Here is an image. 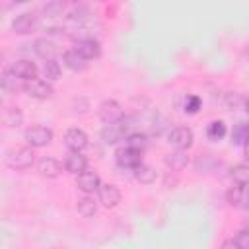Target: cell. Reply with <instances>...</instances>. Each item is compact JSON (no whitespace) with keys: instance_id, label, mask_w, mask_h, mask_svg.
<instances>
[{"instance_id":"6da1fadb","label":"cell","mask_w":249,"mask_h":249,"mask_svg":"<svg viewBox=\"0 0 249 249\" xmlns=\"http://www.w3.org/2000/svg\"><path fill=\"white\" fill-rule=\"evenodd\" d=\"M35 154H33V146H23V148H16L6 156V165L12 169H27L33 165Z\"/></svg>"},{"instance_id":"7a4b0ae2","label":"cell","mask_w":249,"mask_h":249,"mask_svg":"<svg viewBox=\"0 0 249 249\" xmlns=\"http://www.w3.org/2000/svg\"><path fill=\"white\" fill-rule=\"evenodd\" d=\"M25 140L33 148H43V146H47L53 140V130L47 128V126L35 124V126H31V128L25 130Z\"/></svg>"},{"instance_id":"3957f363","label":"cell","mask_w":249,"mask_h":249,"mask_svg":"<svg viewBox=\"0 0 249 249\" xmlns=\"http://www.w3.org/2000/svg\"><path fill=\"white\" fill-rule=\"evenodd\" d=\"M115 160H117V165L123 167V169H134L136 165L142 163V152L134 150V148H119L115 152Z\"/></svg>"},{"instance_id":"277c9868","label":"cell","mask_w":249,"mask_h":249,"mask_svg":"<svg viewBox=\"0 0 249 249\" xmlns=\"http://www.w3.org/2000/svg\"><path fill=\"white\" fill-rule=\"evenodd\" d=\"M167 142L179 150H187L193 144V130L187 126H175L167 132Z\"/></svg>"},{"instance_id":"5b68a950","label":"cell","mask_w":249,"mask_h":249,"mask_svg":"<svg viewBox=\"0 0 249 249\" xmlns=\"http://www.w3.org/2000/svg\"><path fill=\"white\" fill-rule=\"evenodd\" d=\"M99 119L105 124L119 123V121H123V107L115 99H107V101H103L99 105Z\"/></svg>"},{"instance_id":"8992f818","label":"cell","mask_w":249,"mask_h":249,"mask_svg":"<svg viewBox=\"0 0 249 249\" xmlns=\"http://www.w3.org/2000/svg\"><path fill=\"white\" fill-rule=\"evenodd\" d=\"M37 23H39L37 14H33V12H23V14H19V16L12 21V29H14L16 33H19V35H25V33L35 31V29H37Z\"/></svg>"},{"instance_id":"52a82bcc","label":"cell","mask_w":249,"mask_h":249,"mask_svg":"<svg viewBox=\"0 0 249 249\" xmlns=\"http://www.w3.org/2000/svg\"><path fill=\"white\" fill-rule=\"evenodd\" d=\"M64 144L70 152H82L88 146V134L82 128H68L64 134Z\"/></svg>"},{"instance_id":"ba28073f","label":"cell","mask_w":249,"mask_h":249,"mask_svg":"<svg viewBox=\"0 0 249 249\" xmlns=\"http://www.w3.org/2000/svg\"><path fill=\"white\" fill-rule=\"evenodd\" d=\"M23 89H25L27 95H31L35 99H47V97L53 95V86L47 84V82H43V80H35V78L29 80V82H25L23 84Z\"/></svg>"},{"instance_id":"9c48e42d","label":"cell","mask_w":249,"mask_h":249,"mask_svg":"<svg viewBox=\"0 0 249 249\" xmlns=\"http://www.w3.org/2000/svg\"><path fill=\"white\" fill-rule=\"evenodd\" d=\"M76 185H78V189H80L82 193L89 195V193L99 191L101 179H99V175H97L95 171H82V173L78 175V179H76Z\"/></svg>"},{"instance_id":"30bf717a","label":"cell","mask_w":249,"mask_h":249,"mask_svg":"<svg viewBox=\"0 0 249 249\" xmlns=\"http://www.w3.org/2000/svg\"><path fill=\"white\" fill-rule=\"evenodd\" d=\"M10 70L16 74V78H19L21 82H29V80H33L35 76H37V66H35V62H31V60H18V62H14L12 66H10Z\"/></svg>"},{"instance_id":"8fae6325","label":"cell","mask_w":249,"mask_h":249,"mask_svg":"<svg viewBox=\"0 0 249 249\" xmlns=\"http://www.w3.org/2000/svg\"><path fill=\"white\" fill-rule=\"evenodd\" d=\"M99 202L105 206V208H115L119 202H121V191L115 187V185H101L99 187Z\"/></svg>"},{"instance_id":"7c38bea8","label":"cell","mask_w":249,"mask_h":249,"mask_svg":"<svg viewBox=\"0 0 249 249\" xmlns=\"http://www.w3.org/2000/svg\"><path fill=\"white\" fill-rule=\"evenodd\" d=\"M74 49H76L84 58H88V60L97 58V56L101 54V47H99V43H97L95 39H80Z\"/></svg>"},{"instance_id":"4fadbf2b","label":"cell","mask_w":249,"mask_h":249,"mask_svg":"<svg viewBox=\"0 0 249 249\" xmlns=\"http://www.w3.org/2000/svg\"><path fill=\"white\" fill-rule=\"evenodd\" d=\"M37 169H39V173H41L43 177L54 179V177H58V175H60L62 165H60V161H58V160H54V158H41V160H39V163H37Z\"/></svg>"},{"instance_id":"5bb4252c","label":"cell","mask_w":249,"mask_h":249,"mask_svg":"<svg viewBox=\"0 0 249 249\" xmlns=\"http://www.w3.org/2000/svg\"><path fill=\"white\" fill-rule=\"evenodd\" d=\"M62 60H64V66L66 68H70V70H74V72H82V70H86V66H88V58H84L76 49H70V51H66L64 54H62Z\"/></svg>"},{"instance_id":"9a60e30c","label":"cell","mask_w":249,"mask_h":249,"mask_svg":"<svg viewBox=\"0 0 249 249\" xmlns=\"http://www.w3.org/2000/svg\"><path fill=\"white\" fill-rule=\"evenodd\" d=\"M123 136H124L123 121H119V123H111V124H105V128L101 130V138H103L107 144H117L119 140H123Z\"/></svg>"},{"instance_id":"2e32d148","label":"cell","mask_w":249,"mask_h":249,"mask_svg":"<svg viewBox=\"0 0 249 249\" xmlns=\"http://www.w3.org/2000/svg\"><path fill=\"white\" fill-rule=\"evenodd\" d=\"M64 167H66V171H70V173H74V175H80L82 171H86L88 160H86V156H82L80 152H72V154H68V158H66V161H64Z\"/></svg>"},{"instance_id":"e0dca14e","label":"cell","mask_w":249,"mask_h":249,"mask_svg":"<svg viewBox=\"0 0 249 249\" xmlns=\"http://www.w3.org/2000/svg\"><path fill=\"white\" fill-rule=\"evenodd\" d=\"M33 49H35L37 56H41V58H45V60H51V58H54V54H56L54 43H51V41H47V39H37L35 45H33Z\"/></svg>"},{"instance_id":"ac0fdd59","label":"cell","mask_w":249,"mask_h":249,"mask_svg":"<svg viewBox=\"0 0 249 249\" xmlns=\"http://www.w3.org/2000/svg\"><path fill=\"white\" fill-rule=\"evenodd\" d=\"M187 161H189L187 154H185L183 150H179V148H177V152H171V154H167V158H165V163H167L173 171H181V169L187 165Z\"/></svg>"},{"instance_id":"d6986e66","label":"cell","mask_w":249,"mask_h":249,"mask_svg":"<svg viewBox=\"0 0 249 249\" xmlns=\"http://www.w3.org/2000/svg\"><path fill=\"white\" fill-rule=\"evenodd\" d=\"M76 208H78V212H80L84 218H89V216H93V214L97 212V204H95V200H93L89 195H86V196L78 198Z\"/></svg>"},{"instance_id":"ffe728a7","label":"cell","mask_w":249,"mask_h":249,"mask_svg":"<svg viewBox=\"0 0 249 249\" xmlns=\"http://www.w3.org/2000/svg\"><path fill=\"white\" fill-rule=\"evenodd\" d=\"M230 175H231V179L237 183V185H249V163H237V165H233L231 167V171H230Z\"/></svg>"},{"instance_id":"44dd1931","label":"cell","mask_w":249,"mask_h":249,"mask_svg":"<svg viewBox=\"0 0 249 249\" xmlns=\"http://www.w3.org/2000/svg\"><path fill=\"white\" fill-rule=\"evenodd\" d=\"M21 121H23V115H21V111H19L18 107H8V109H4V113H2V123H4L6 126H19Z\"/></svg>"},{"instance_id":"7402d4cb","label":"cell","mask_w":249,"mask_h":249,"mask_svg":"<svg viewBox=\"0 0 249 249\" xmlns=\"http://www.w3.org/2000/svg\"><path fill=\"white\" fill-rule=\"evenodd\" d=\"M134 177H136V181H140V183H144V185H150V183L156 181V171H154L150 165L140 163V165L134 167Z\"/></svg>"},{"instance_id":"603a6c76","label":"cell","mask_w":249,"mask_h":249,"mask_svg":"<svg viewBox=\"0 0 249 249\" xmlns=\"http://www.w3.org/2000/svg\"><path fill=\"white\" fill-rule=\"evenodd\" d=\"M226 124L222 123V121H212L210 124H208V128H206V136L210 138V140H214V142H218V140H222L224 136H226Z\"/></svg>"},{"instance_id":"cb8c5ba5","label":"cell","mask_w":249,"mask_h":249,"mask_svg":"<svg viewBox=\"0 0 249 249\" xmlns=\"http://www.w3.org/2000/svg\"><path fill=\"white\" fill-rule=\"evenodd\" d=\"M126 146L128 148H134L138 152H144L146 146H148V136L142 134V132H132V134L126 136Z\"/></svg>"},{"instance_id":"d4e9b609","label":"cell","mask_w":249,"mask_h":249,"mask_svg":"<svg viewBox=\"0 0 249 249\" xmlns=\"http://www.w3.org/2000/svg\"><path fill=\"white\" fill-rule=\"evenodd\" d=\"M249 138V123H237L231 130V144H245Z\"/></svg>"},{"instance_id":"484cf974","label":"cell","mask_w":249,"mask_h":249,"mask_svg":"<svg viewBox=\"0 0 249 249\" xmlns=\"http://www.w3.org/2000/svg\"><path fill=\"white\" fill-rule=\"evenodd\" d=\"M237 247V249H249V228L247 230H241L231 241H226L224 247Z\"/></svg>"},{"instance_id":"4316f807","label":"cell","mask_w":249,"mask_h":249,"mask_svg":"<svg viewBox=\"0 0 249 249\" xmlns=\"http://www.w3.org/2000/svg\"><path fill=\"white\" fill-rule=\"evenodd\" d=\"M43 74H45V78H49V80H56V78L60 76V66H58V62H56L54 58L45 60V64H43Z\"/></svg>"},{"instance_id":"83f0119b","label":"cell","mask_w":249,"mask_h":249,"mask_svg":"<svg viewBox=\"0 0 249 249\" xmlns=\"http://www.w3.org/2000/svg\"><path fill=\"white\" fill-rule=\"evenodd\" d=\"M214 165H218V161L212 156H202V158L196 160V169L198 171H212Z\"/></svg>"},{"instance_id":"f1b7e54d","label":"cell","mask_w":249,"mask_h":249,"mask_svg":"<svg viewBox=\"0 0 249 249\" xmlns=\"http://www.w3.org/2000/svg\"><path fill=\"white\" fill-rule=\"evenodd\" d=\"M241 195H243V189L241 187H231L228 193H226V198L231 206H239L241 204Z\"/></svg>"},{"instance_id":"f546056e","label":"cell","mask_w":249,"mask_h":249,"mask_svg":"<svg viewBox=\"0 0 249 249\" xmlns=\"http://www.w3.org/2000/svg\"><path fill=\"white\" fill-rule=\"evenodd\" d=\"M198 107H200V99L196 95H187V99H185V111L187 113H196Z\"/></svg>"},{"instance_id":"4dcf8cb0","label":"cell","mask_w":249,"mask_h":249,"mask_svg":"<svg viewBox=\"0 0 249 249\" xmlns=\"http://www.w3.org/2000/svg\"><path fill=\"white\" fill-rule=\"evenodd\" d=\"M245 210H249V189H243V195H241V204Z\"/></svg>"},{"instance_id":"1f68e13d","label":"cell","mask_w":249,"mask_h":249,"mask_svg":"<svg viewBox=\"0 0 249 249\" xmlns=\"http://www.w3.org/2000/svg\"><path fill=\"white\" fill-rule=\"evenodd\" d=\"M243 150H245V158H247V161H249V138L245 140V144H243Z\"/></svg>"},{"instance_id":"d6a6232c","label":"cell","mask_w":249,"mask_h":249,"mask_svg":"<svg viewBox=\"0 0 249 249\" xmlns=\"http://www.w3.org/2000/svg\"><path fill=\"white\" fill-rule=\"evenodd\" d=\"M14 2H18V4H23V2H29V0H14Z\"/></svg>"},{"instance_id":"836d02e7","label":"cell","mask_w":249,"mask_h":249,"mask_svg":"<svg viewBox=\"0 0 249 249\" xmlns=\"http://www.w3.org/2000/svg\"><path fill=\"white\" fill-rule=\"evenodd\" d=\"M247 113H249V103H247Z\"/></svg>"}]
</instances>
